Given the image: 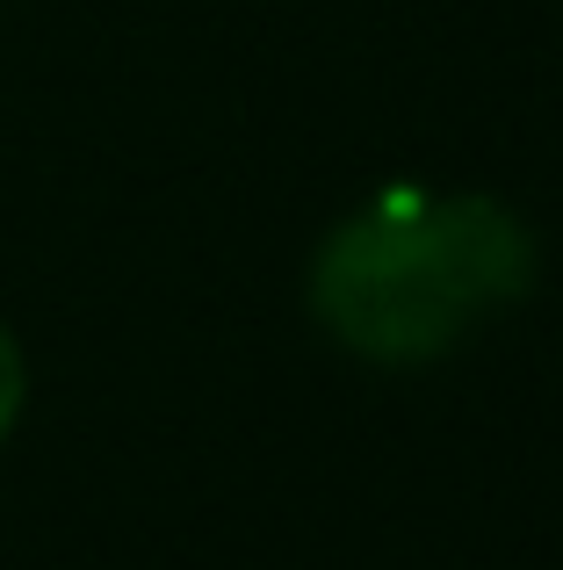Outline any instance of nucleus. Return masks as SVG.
<instances>
[{"instance_id":"obj_1","label":"nucleus","mask_w":563,"mask_h":570,"mask_svg":"<svg viewBox=\"0 0 563 570\" xmlns=\"http://www.w3.org/2000/svg\"><path fill=\"white\" fill-rule=\"evenodd\" d=\"M535 282V238L492 195H397L354 209L310 261V311L347 354L412 368L463 347Z\"/></svg>"},{"instance_id":"obj_2","label":"nucleus","mask_w":563,"mask_h":570,"mask_svg":"<svg viewBox=\"0 0 563 570\" xmlns=\"http://www.w3.org/2000/svg\"><path fill=\"white\" fill-rule=\"evenodd\" d=\"M22 404H29V368H22V347H14V333L0 325V441L14 433Z\"/></svg>"}]
</instances>
